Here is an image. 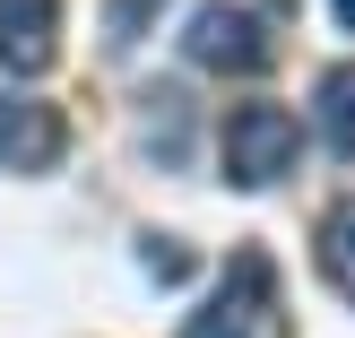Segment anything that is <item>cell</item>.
Wrapping results in <instances>:
<instances>
[{
  "mask_svg": "<svg viewBox=\"0 0 355 338\" xmlns=\"http://www.w3.org/2000/svg\"><path fill=\"white\" fill-rule=\"evenodd\" d=\"M61 52V0H0V69L35 78Z\"/></svg>",
  "mask_w": 355,
  "mask_h": 338,
  "instance_id": "obj_5",
  "label": "cell"
},
{
  "mask_svg": "<svg viewBox=\"0 0 355 338\" xmlns=\"http://www.w3.org/2000/svg\"><path fill=\"white\" fill-rule=\"evenodd\" d=\"M321 139H329L338 156H355V61H338V69L321 78Z\"/></svg>",
  "mask_w": 355,
  "mask_h": 338,
  "instance_id": "obj_7",
  "label": "cell"
},
{
  "mask_svg": "<svg viewBox=\"0 0 355 338\" xmlns=\"http://www.w3.org/2000/svg\"><path fill=\"white\" fill-rule=\"evenodd\" d=\"M329 9H338V26H347V35H355V0H329Z\"/></svg>",
  "mask_w": 355,
  "mask_h": 338,
  "instance_id": "obj_10",
  "label": "cell"
},
{
  "mask_svg": "<svg viewBox=\"0 0 355 338\" xmlns=\"http://www.w3.org/2000/svg\"><path fill=\"white\" fill-rule=\"evenodd\" d=\"M312 252H321V278H329V287H338L347 304H355V191H347V200L321 217V243H312Z\"/></svg>",
  "mask_w": 355,
  "mask_h": 338,
  "instance_id": "obj_6",
  "label": "cell"
},
{
  "mask_svg": "<svg viewBox=\"0 0 355 338\" xmlns=\"http://www.w3.org/2000/svg\"><path fill=\"white\" fill-rule=\"evenodd\" d=\"M260 312H269V252H234L225 287L182 321V338H252V330H260Z\"/></svg>",
  "mask_w": 355,
  "mask_h": 338,
  "instance_id": "obj_3",
  "label": "cell"
},
{
  "mask_svg": "<svg viewBox=\"0 0 355 338\" xmlns=\"http://www.w3.org/2000/svg\"><path fill=\"white\" fill-rule=\"evenodd\" d=\"M61 148H69L61 104H44V96H0V174H52Z\"/></svg>",
  "mask_w": 355,
  "mask_h": 338,
  "instance_id": "obj_4",
  "label": "cell"
},
{
  "mask_svg": "<svg viewBox=\"0 0 355 338\" xmlns=\"http://www.w3.org/2000/svg\"><path fill=\"white\" fill-rule=\"evenodd\" d=\"M182 52H191V69H225V78H252V69H269V61H277V35H269V17H260V9L208 0V9L182 26Z\"/></svg>",
  "mask_w": 355,
  "mask_h": 338,
  "instance_id": "obj_2",
  "label": "cell"
},
{
  "mask_svg": "<svg viewBox=\"0 0 355 338\" xmlns=\"http://www.w3.org/2000/svg\"><path fill=\"white\" fill-rule=\"evenodd\" d=\"M148 9H165V0H113V44H130V35H139V17H148Z\"/></svg>",
  "mask_w": 355,
  "mask_h": 338,
  "instance_id": "obj_9",
  "label": "cell"
},
{
  "mask_svg": "<svg viewBox=\"0 0 355 338\" xmlns=\"http://www.w3.org/2000/svg\"><path fill=\"white\" fill-rule=\"evenodd\" d=\"M217 156H225V183L234 191H269L295 174V156H304V130H295L286 104H234L217 130Z\"/></svg>",
  "mask_w": 355,
  "mask_h": 338,
  "instance_id": "obj_1",
  "label": "cell"
},
{
  "mask_svg": "<svg viewBox=\"0 0 355 338\" xmlns=\"http://www.w3.org/2000/svg\"><path fill=\"white\" fill-rule=\"evenodd\" d=\"M139 269H148L156 287H182V278H191V252L173 235H148V243H139Z\"/></svg>",
  "mask_w": 355,
  "mask_h": 338,
  "instance_id": "obj_8",
  "label": "cell"
}]
</instances>
